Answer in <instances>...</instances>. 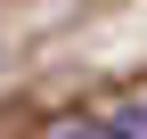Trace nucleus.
<instances>
[{
	"mask_svg": "<svg viewBox=\"0 0 147 139\" xmlns=\"http://www.w3.org/2000/svg\"><path fill=\"white\" fill-rule=\"evenodd\" d=\"M115 139H147V107L139 115H115Z\"/></svg>",
	"mask_w": 147,
	"mask_h": 139,
	"instance_id": "2",
	"label": "nucleus"
},
{
	"mask_svg": "<svg viewBox=\"0 0 147 139\" xmlns=\"http://www.w3.org/2000/svg\"><path fill=\"white\" fill-rule=\"evenodd\" d=\"M41 139H115V123H90V115H57V123H41Z\"/></svg>",
	"mask_w": 147,
	"mask_h": 139,
	"instance_id": "1",
	"label": "nucleus"
}]
</instances>
